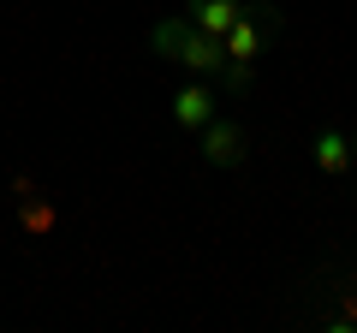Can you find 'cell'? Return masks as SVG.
Returning <instances> with one entry per match:
<instances>
[{"instance_id":"1","label":"cell","mask_w":357,"mask_h":333,"mask_svg":"<svg viewBox=\"0 0 357 333\" xmlns=\"http://www.w3.org/2000/svg\"><path fill=\"white\" fill-rule=\"evenodd\" d=\"M149 48L161 54V60L185 65V72L197 77H220L227 72V36H215V30L191 24V18L178 13V18H161V24L149 30Z\"/></svg>"},{"instance_id":"2","label":"cell","mask_w":357,"mask_h":333,"mask_svg":"<svg viewBox=\"0 0 357 333\" xmlns=\"http://www.w3.org/2000/svg\"><path fill=\"white\" fill-rule=\"evenodd\" d=\"M280 6L274 0H250L238 18H232V30H227V65H256L268 48H274V36H280Z\"/></svg>"},{"instance_id":"3","label":"cell","mask_w":357,"mask_h":333,"mask_svg":"<svg viewBox=\"0 0 357 333\" xmlns=\"http://www.w3.org/2000/svg\"><path fill=\"white\" fill-rule=\"evenodd\" d=\"M197 155H203V166H244V125H232V119H208L203 125V143H197Z\"/></svg>"},{"instance_id":"4","label":"cell","mask_w":357,"mask_h":333,"mask_svg":"<svg viewBox=\"0 0 357 333\" xmlns=\"http://www.w3.org/2000/svg\"><path fill=\"white\" fill-rule=\"evenodd\" d=\"M167 114H173V125H178V131H203L208 119L220 114V95H215V84H208V77L185 84V90L173 95V107H167Z\"/></svg>"},{"instance_id":"5","label":"cell","mask_w":357,"mask_h":333,"mask_svg":"<svg viewBox=\"0 0 357 333\" xmlns=\"http://www.w3.org/2000/svg\"><path fill=\"white\" fill-rule=\"evenodd\" d=\"M310 161L321 166V173H328V179H345V173H351V137H345L340 125H321L316 137H310Z\"/></svg>"},{"instance_id":"6","label":"cell","mask_w":357,"mask_h":333,"mask_svg":"<svg viewBox=\"0 0 357 333\" xmlns=\"http://www.w3.org/2000/svg\"><path fill=\"white\" fill-rule=\"evenodd\" d=\"M54 226H60L54 196H42V191H24V196H18V232H24V238H48Z\"/></svg>"},{"instance_id":"7","label":"cell","mask_w":357,"mask_h":333,"mask_svg":"<svg viewBox=\"0 0 357 333\" xmlns=\"http://www.w3.org/2000/svg\"><path fill=\"white\" fill-rule=\"evenodd\" d=\"M178 13L191 18V24H203V30H215V36H227L232 30V18L244 13V0H185Z\"/></svg>"},{"instance_id":"8","label":"cell","mask_w":357,"mask_h":333,"mask_svg":"<svg viewBox=\"0 0 357 333\" xmlns=\"http://www.w3.org/2000/svg\"><path fill=\"white\" fill-rule=\"evenodd\" d=\"M340 297H345V309H340V316H328V327H333V333H351V327H357V280L345 286Z\"/></svg>"},{"instance_id":"9","label":"cell","mask_w":357,"mask_h":333,"mask_svg":"<svg viewBox=\"0 0 357 333\" xmlns=\"http://www.w3.org/2000/svg\"><path fill=\"white\" fill-rule=\"evenodd\" d=\"M351 161H357V131H351Z\"/></svg>"}]
</instances>
